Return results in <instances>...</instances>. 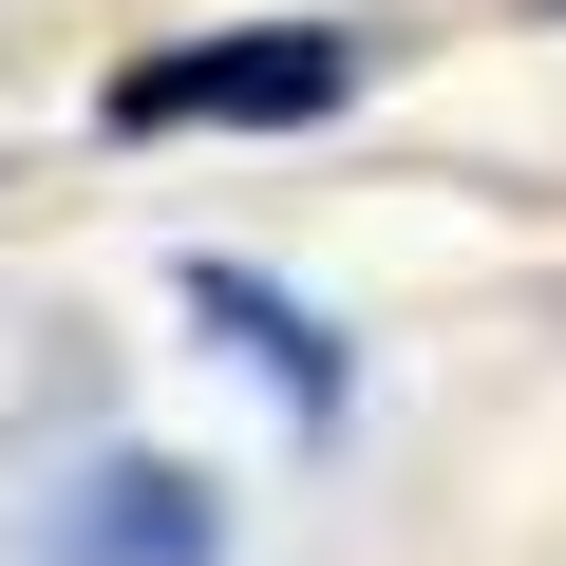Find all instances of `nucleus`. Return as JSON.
<instances>
[{
    "label": "nucleus",
    "instance_id": "nucleus-2",
    "mask_svg": "<svg viewBox=\"0 0 566 566\" xmlns=\"http://www.w3.org/2000/svg\"><path fill=\"white\" fill-rule=\"evenodd\" d=\"M57 566H227V491L170 472V453H114V472L57 510Z\"/></svg>",
    "mask_w": 566,
    "mask_h": 566
},
{
    "label": "nucleus",
    "instance_id": "nucleus-3",
    "mask_svg": "<svg viewBox=\"0 0 566 566\" xmlns=\"http://www.w3.org/2000/svg\"><path fill=\"white\" fill-rule=\"evenodd\" d=\"M189 322H208L283 416H303V434H340V322H322V303H283L264 264H189Z\"/></svg>",
    "mask_w": 566,
    "mask_h": 566
},
{
    "label": "nucleus",
    "instance_id": "nucleus-1",
    "mask_svg": "<svg viewBox=\"0 0 566 566\" xmlns=\"http://www.w3.org/2000/svg\"><path fill=\"white\" fill-rule=\"evenodd\" d=\"M359 76H378V39H340V20H245V39L133 57L95 114H114V133H322Z\"/></svg>",
    "mask_w": 566,
    "mask_h": 566
}]
</instances>
